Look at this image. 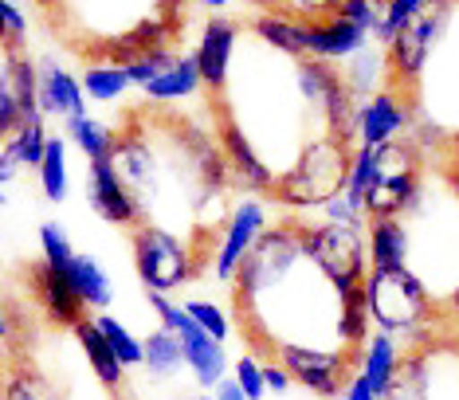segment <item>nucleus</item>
<instances>
[{"instance_id": "obj_1", "label": "nucleus", "mask_w": 459, "mask_h": 400, "mask_svg": "<svg viewBox=\"0 0 459 400\" xmlns=\"http://www.w3.org/2000/svg\"><path fill=\"white\" fill-rule=\"evenodd\" d=\"M350 145L333 142V138H318L310 142L302 157L295 161V170H287L271 188V200L287 208H322L330 196H338L346 188L350 177Z\"/></svg>"}, {"instance_id": "obj_2", "label": "nucleus", "mask_w": 459, "mask_h": 400, "mask_svg": "<svg viewBox=\"0 0 459 400\" xmlns=\"http://www.w3.org/2000/svg\"><path fill=\"white\" fill-rule=\"evenodd\" d=\"M365 299H369L373 326L381 334H416L432 314V294L424 283L404 271H373L365 275Z\"/></svg>"}, {"instance_id": "obj_3", "label": "nucleus", "mask_w": 459, "mask_h": 400, "mask_svg": "<svg viewBox=\"0 0 459 400\" xmlns=\"http://www.w3.org/2000/svg\"><path fill=\"white\" fill-rule=\"evenodd\" d=\"M134 267H138L142 287L158 294H169L181 283H193L196 275H204L201 263H196L193 239L165 228H150V224L134 228Z\"/></svg>"}, {"instance_id": "obj_4", "label": "nucleus", "mask_w": 459, "mask_h": 400, "mask_svg": "<svg viewBox=\"0 0 459 400\" xmlns=\"http://www.w3.org/2000/svg\"><path fill=\"white\" fill-rule=\"evenodd\" d=\"M302 236H307V251L318 259V267L338 283L342 294H350L353 287L365 283V259H369V248H365V228H350V224H326L322 220L318 228L302 224Z\"/></svg>"}, {"instance_id": "obj_5", "label": "nucleus", "mask_w": 459, "mask_h": 400, "mask_svg": "<svg viewBox=\"0 0 459 400\" xmlns=\"http://www.w3.org/2000/svg\"><path fill=\"white\" fill-rule=\"evenodd\" d=\"M361 353L365 350H346V353H322V350H279L275 361L290 373V381H299L302 388H310L315 396H342L350 388V381L361 370Z\"/></svg>"}, {"instance_id": "obj_6", "label": "nucleus", "mask_w": 459, "mask_h": 400, "mask_svg": "<svg viewBox=\"0 0 459 400\" xmlns=\"http://www.w3.org/2000/svg\"><path fill=\"white\" fill-rule=\"evenodd\" d=\"M267 231V208L259 196H244L236 200L232 216L221 231V244H216V256H212V279L216 283H232L239 263L252 256V248L259 244V236Z\"/></svg>"}, {"instance_id": "obj_7", "label": "nucleus", "mask_w": 459, "mask_h": 400, "mask_svg": "<svg viewBox=\"0 0 459 400\" xmlns=\"http://www.w3.org/2000/svg\"><path fill=\"white\" fill-rule=\"evenodd\" d=\"M409 130H412V107L396 87H385L373 99L358 102V145H365V150L401 142Z\"/></svg>"}, {"instance_id": "obj_8", "label": "nucleus", "mask_w": 459, "mask_h": 400, "mask_svg": "<svg viewBox=\"0 0 459 400\" xmlns=\"http://www.w3.org/2000/svg\"><path fill=\"white\" fill-rule=\"evenodd\" d=\"M87 204L107 220L114 228H142V213H138V200L122 181V173L114 170V161H91L87 165Z\"/></svg>"}, {"instance_id": "obj_9", "label": "nucleus", "mask_w": 459, "mask_h": 400, "mask_svg": "<svg viewBox=\"0 0 459 400\" xmlns=\"http://www.w3.org/2000/svg\"><path fill=\"white\" fill-rule=\"evenodd\" d=\"M28 291H32L36 307L44 310V318L51 326H67L71 330V326H79L91 314L87 307H82V299L75 294V287H71V279L44 259L28 263Z\"/></svg>"}, {"instance_id": "obj_10", "label": "nucleus", "mask_w": 459, "mask_h": 400, "mask_svg": "<svg viewBox=\"0 0 459 400\" xmlns=\"http://www.w3.org/2000/svg\"><path fill=\"white\" fill-rule=\"evenodd\" d=\"M236 48H239V24L236 20H208L204 31H201V44H196L193 59H196V71H201V83L208 87V94H221L228 75H232V59H236Z\"/></svg>"}, {"instance_id": "obj_11", "label": "nucleus", "mask_w": 459, "mask_h": 400, "mask_svg": "<svg viewBox=\"0 0 459 400\" xmlns=\"http://www.w3.org/2000/svg\"><path fill=\"white\" fill-rule=\"evenodd\" d=\"M36 94H39V114L44 118L67 122L71 114H87V91H82V83L51 56L36 63Z\"/></svg>"}, {"instance_id": "obj_12", "label": "nucleus", "mask_w": 459, "mask_h": 400, "mask_svg": "<svg viewBox=\"0 0 459 400\" xmlns=\"http://www.w3.org/2000/svg\"><path fill=\"white\" fill-rule=\"evenodd\" d=\"M307 28V56L315 59H333V63H346L350 56H358L361 48H369L373 36H365L358 24H350L346 16H322V20H302Z\"/></svg>"}, {"instance_id": "obj_13", "label": "nucleus", "mask_w": 459, "mask_h": 400, "mask_svg": "<svg viewBox=\"0 0 459 400\" xmlns=\"http://www.w3.org/2000/svg\"><path fill=\"white\" fill-rule=\"evenodd\" d=\"M177 338H181V350H185V361H189V370L196 377V385L204 388H216L228 377V353H224V342H216L212 334H204L201 326H196L189 314H185V322L177 326Z\"/></svg>"}, {"instance_id": "obj_14", "label": "nucleus", "mask_w": 459, "mask_h": 400, "mask_svg": "<svg viewBox=\"0 0 459 400\" xmlns=\"http://www.w3.org/2000/svg\"><path fill=\"white\" fill-rule=\"evenodd\" d=\"M216 122H221V153L228 161L232 181H239L244 188H252V193L271 196V188H275V173L264 165V157H259L252 150V142L239 134V126H232L228 118H216Z\"/></svg>"}, {"instance_id": "obj_15", "label": "nucleus", "mask_w": 459, "mask_h": 400, "mask_svg": "<svg viewBox=\"0 0 459 400\" xmlns=\"http://www.w3.org/2000/svg\"><path fill=\"white\" fill-rule=\"evenodd\" d=\"M71 338H75L79 353H82V361L91 365V373H95V381H99V385L114 388V393H118V388L126 385V365L118 361L114 345L107 342V334L99 330L95 314H87V318H82L79 326H71Z\"/></svg>"}, {"instance_id": "obj_16", "label": "nucleus", "mask_w": 459, "mask_h": 400, "mask_svg": "<svg viewBox=\"0 0 459 400\" xmlns=\"http://www.w3.org/2000/svg\"><path fill=\"white\" fill-rule=\"evenodd\" d=\"M369 267L373 271L409 267V228L401 224V216L369 220Z\"/></svg>"}, {"instance_id": "obj_17", "label": "nucleus", "mask_w": 459, "mask_h": 400, "mask_svg": "<svg viewBox=\"0 0 459 400\" xmlns=\"http://www.w3.org/2000/svg\"><path fill=\"white\" fill-rule=\"evenodd\" d=\"M64 275L71 279V287H75V294L82 299V307H87L91 314H107L110 310L114 287H110V275L102 271V263L95 256H82V251H79Z\"/></svg>"}, {"instance_id": "obj_18", "label": "nucleus", "mask_w": 459, "mask_h": 400, "mask_svg": "<svg viewBox=\"0 0 459 400\" xmlns=\"http://www.w3.org/2000/svg\"><path fill=\"white\" fill-rule=\"evenodd\" d=\"M401 345H396L393 334H373L369 345H365V353H361V377L369 381V388L377 396H385L393 388L396 381V370H401Z\"/></svg>"}, {"instance_id": "obj_19", "label": "nucleus", "mask_w": 459, "mask_h": 400, "mask_svg": "<svg viewBox=\"0 0 459 400\" xmlns=\"http://www.w3.org/2000/svg\"><path fill=\"white\" fill-rule=\"evenodd\" d=\"M247 28H252V36L259 39V44L283 51V56H295V59L307 56V28H302V20H295V16H287V13H259Z\"/></svg>"}, {"instance_id": "obj_20", "label": "nucleus", "mask_w": 459, "mask_h": 400, "mask_svg": "<svg viewBox=\"0 0 459 400\" xmlns=\"http://www.w3.org/2000/svg\"><path fill=\"white\" fill-rule=\"evenodd\" d=\"M342 79H346V87H350V94H353V102L373 99L377 91L389 87V67H385V51L361 48L358 56H350V59H346V67H342Z\"/></svg>"}, {"instance_id": "obj_21", "label": "nucleus", "mask_w": 459, "mask_h": 400, "mask_svg": "<svg viewBox=\"0 0 459 400\" xmlns=\"http://www.w3.org/2000/svg\"><path fill=\"white\" fill-rule=\"evenodd\" d=\"M145 345V370H150L153 381H173V377H181L189 370V361H185V350H181V338L169 330H153L142 338Z\"/></svg>"}, {"instance_id": "obj_22", "label": "nucleus", "mask_w": 459, "mask_h": 400, "mask_svg": "<svg viewBox=\"0 0 459 400\" xmlns=\"http://www.w3.org/2000/svg\"><path fill=\"white\" fill-rule=\"evenodd\" d=\"M201 87H204V83H201V71H196V59L193 56H181L161 79H153L150 87H145V99L158 102V107H165V102L193 99Z\"/></svg>"}, {"instance_id": "obj_23", "label": "nucleus", "mask_w": 459, "mask_h": 400, "mask_svg": "<svg viewBox=\"0 0 459 400\" xmlns=\"http://www.w3.org/2000/svg\"><path fill=\"white\" fill-rule=\"evenodd\" d=\"M67 138L87 153V161H107V157H114V130L107 122L91 118V114H71Z\"/></svg>"}, {"instance_id": "obj_24", "label": "nucleus", "mask_w": 459, "mask_h": 400, "mask_svg": "<svg viewBox=\"0 0 459 400\" xmlns=\"http://www.w3.org/2000/svg\"><path fill=\"white\" fill-rule=\"evenodd\" d=\"M39 193H44L51 204H64L67 200V138L51 134L48 138V150H44V161H39Z\"/></svg>"}, {"instance_id": "obj_25", "label": "nucleus", "mask_w": 459, "mask_h": 400, "mask_svg": "<svg viewBox=\"0 0 459 400\" xmlns=\"http://www.w3.org/2000/svg\"><path fill=\"white\" fill-rule=\"evenodd\" d=\"M130 87L134 83H130L126 67H114V63H87V67H82V91H87V99H95V102H114Z\"/></svg>"}, {"instance_id": "obj_26", "label": "nucleus", "mask_w": 459, "mask_h": 400, "mask_svg": "<svg viewBox=\"0 0 459 400\" xmlns=\"http://www.w3.org/2000/svg\"><path fill=\"white\" fill-rule=\"evenodd\" d=\"M48 138H51V134H48L44 114H32V118L20 122V130L4 145L20 157V165H24V170H39V161H44V150H48Z\"/></svg>"}, {"instance_id": "obj_27", "label": "nucleus", "mask_w": 459, "mask_h": 400, "mask_svg": "<svg viewBox=\"0 0 459 400\" xmlns=\"http://www.w3.org/2000/svg\"><path fill=\"white\" fill-rule=\"evenodd\" d=\"M373 185H377V150H365V145H358L353 150V161H350V177H346V200L358 213L365 216V196L373 193Z\"/></svg>"}, {"instance_id": "obj_28", "label": "nucleus", "mask_w": 459, "mask_h": 400, "mask_svg": "<svg viewBox=\"0 0 459 400\" xmlns=\"http://www.w3.org/2000/svg\"><path fill=\"white\" fill-rule=\"evenodd\" d=\"M95 322H99V330L107 334V342L114 345V353H118V361L126 365V370H138V365H145V345L142 338H134V334L122 326L114 314H95Z\"/></svg>"}, {"instance_id": "obj_29", "label": "nucleus", "mask_w": 459, "mask_h": 400, "mask_svg": "<svg viewBox=\"0 0 459 400\" xmlns=\"http://www.w3.org/2000/svg\"><path fill=\"white\" fill-rule=\"evenodd\" d=\"M177 59H181V51H177L173 44H158V48H150V51H142V56L138 59H134L130 63V83H134V87H150V83L153 79H161L165 75V71H169L173 67V63Z\"/></svg>"}, {"instance_id": "obj_30", "label": "nucleus", "mask_w": 459, "mask_h": 400, "mask_svg": "<svg viewBox=\"0 0 459 400\" xmlns=\"http://www.w3.org/2000/svg\"><path fill=\"white\" fill-rule=\"evenodd\" d=\"M428 4H432V0H385V16H381V28H377V36L373 39H377L381 48H389Z\"/></svg>"}, {"instance_id": "obj_31", "label": "nucleus", "mask_w": 459, "mask_h": 400, "mask_svg": "<svg viewBox=\"0 0 459 400\" xmlns=\"http://www.w3.org/2000/svg\"><path fill=\"white\" fill-rule=\"evenodd\" d=\"M0 400H59V396H56V388L48 385V377H39L32 370H24V373L16 370L0 385Z\"/></svg>"}, {"instance_id": "obj_32", "label": "nucleus", "mask_w": 459, "mask_h": 400, "mask_svg": "<svg viewBox=\"0 0 459 400\" xmlns=\"http://www.w3.org/2000/svg\"><path fill=\"white\" fill-rule=\"evenodd\" d=\"M79 251H75V244H71V236L59 224H39V259L44 263H51L56 271H67L71 267V259H75Z\"/></svg>"}, {"instance_id": "obj_33", "label": "nucleus", "mask_w": 459, "mask_h": 400, "mask_svg": "<svg viewBox=\"0 0 459 400\" xmlns=\"http://www.w3.org/2000/svg\"><path fill=\"white\" fill-rule=\"evenodd\" d=\"M185 314L201 326L204 334H212L216 342H228V334H232V322H228V314L216 307V302H208V299H189V302H181Z\"/></svg>"}, {"instance_id": "obj_34", "label": "nucleus", "mask_w": 459, "mask_h": 400, "mask_svg": "<svg viewBox=\"0 0 459 400\" xmlns=\"http://www.w3.org/2000/svg\"><path fill=\"white\" fill-rule=\"evenodd\" d=\"M338 16H346L350 24H358L365 36H377L381 16H385V0H342Z\"/></svg>"}, {"instance_id": "obj_35", "label": "nucleus", "mask_w": 459, "mask_h": 400, "mask_svg": "<svg viewBox=\"0 0 459 400\" xmlns=\"http://www.w3.org/2000/svg\"><path fill=\"white\" fill-rule=\"evenodd\" d=\"M232 377L239 381L247 400H264L267 396V381H264V361H259L255 353H244L239 361L232 365Z\"/></svg>"}, {"instance_id": "obj_36", "label": "nucleus", "mask_w": 459, "mask_h": 400, "mask_svg": "<svg viewBox=\"0 0 459 400\" xmlns=\"http://www.w3.org/2000/svg\"><path fill=\"white\" fill-rule=\"evenodd\" d=\"M20 130V107H16V99H13V91L8 87H0V145H4L13 134Z\"/></svg>"}, {"instance_id": "obj_37", "label": "nucleus", "mask_w": 459, "mask_h": 400, "mask_svg": "<svg viewBox=\"0 0 459 400\" xmlns=\"http://www.w3.org/2000/svg\"><path fill=\"white\" fill-rule=\"evenodd\" d=\"M264 381H267V393H287V388L295 385L279 361H264Z\"/></svg>"}, {"instance_id": "obj_38", "label": "nucleus", "mask_w": 459, "mask_h": 400, "mask_svg": "<svg viewBox=\"0 0 459 400\" xmlns=\"http://www.w3.org/2000/svg\"><path fill=\"white\" fill-rule=\"evenodd\" d=\"M212 396H216V400H247V396H244V388H239V381H236V377H224V381L212 388Z\"/></svg>"}, {"instance_id": "obj_39", "label": "nucleus", "mask_w": 459, "mask_h": 400, "mask_svg": "<svg viewBox=\"0 0 459 400\" xmlns=\"http://www.w3.org/2000/svg\"><path fill=\"white\" fill-rule=\"evenodd\" d=\"M346 400H381V396L373 393L369 381H365V377L358 373V377H353V381H350V388H346Z\"/></svg>"}, {"instance_id": "obj_40", "label": "nucleus", "mask_w": 459, "mask_h": 400, "mask_svg": "<svg viewBox=\"0 0 459 400\" xmlns=\"http://www.w3.org/2000/svg\"><path fill=\"white\" fill-rule=\"evenodd\" d=\"M444 177H447V185H452V193H455V200H459V153H452L444 161Z\"/></svg>"}, {"instance_id": "obj_41", "label": "nucleus", "mask_w": 459, "mask_h": 400, "mask_svg": "<svg viewBox=\"0 0 459 400\" xmlns=\"http://www.w3.org/2000/svg\"><path fill=\"white\" fill-rule=\"evenodd\" d=\"M13 338V326H8V318H4V310H0V342H8Z\"/></svg>"}, {"instance_id": "obj_42", "label": "nucleus", "mask_w": 459, "mask_h": 400, "mask_svg": "<svg viewBox=\"0 0 459 400\" xmlns=\"http://www.w3.org/2000/svg\"><path fill=\"white\" fill-rule=\"evenodd\" d=\"M201 4H204V8H212V13H224L228 0H201Z\"/></svg>"}, {"instance_id": "obj_43", "label": "nucleus", "mask_w": 459, "mask_h": 400, "mask_svg": "<svg viewBox=\"0 0 459 400\" xmlns=\"http://www.w3.org/2000/svg\"><path fill=\"white\" fill-rule=\"evenodd\" d=\"M447 302H452V314H455V318H459V287L452 291V299H447Z\"/></svg>"}, {"instance_id": "obj_44", "label": "nucleus", "mask_w": 459, "mask_h": 400, "mask_svg": "<svg viewBox=\"0 0 459 400\" xmlns=\"http://www.w3.org/2000/svg\"><path fill=\"white\" fill-rule=\"evenodd\" d=\"M4 204H8V185L0 181V208H4Z\"/></svg>"}, {"instance_id": "obj_45", "label": "nucleus", "mask_w": 459, "mask_h": 400, "mask_svg": "<svg viewBox=\"0 0 459 400\" xmlns=\"http://www.w3.org/2000/svg\"><path fill=\"white\" fill-rule=\"evenodd\" d=\"M185 400H216V396H208V393H193V396H185Z\"/></svg>"}, {"instance_id": "obj_46", "label": "nucleus", "mask_w": 459, "mask_h": 400, "mask_svg": "<svg viewBox=\"0 0 459 400\" xmlns=\"http://www.w3.org/2000/svg\"><path fill=\"white\" fill-rule=\"evenodd\" d=\"M452 145H455V150H459V138H452Z\"/></svg>"}, {"instance_id": "obj_47", "label": "nucleus", "mask_w": 459, "mask_h": 400, "mask_svg": "<svg viewBox=\"0 0 459 400\" xmlns=\"http://www.w3.org/2000/svg\"><path fill=\"white\" fill-rule=\"evenodd\" d=\"M8 4H20V0H8Z\"/></svg>"}]
</instances>
